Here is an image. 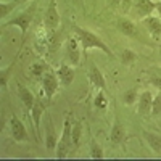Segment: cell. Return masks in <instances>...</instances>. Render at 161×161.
Segmentation results:
<instances>
[{
	"instance_id": "obj_19",
	"label": "cell",
	"mask_w": 161,
	"mask_h": 161,
	"mask_svg": "<svg viewBox=\"0 0 161 161\" xmlns=\"http://www.w3.org/2000/svg\"><path fill=\"white\" fill-rule=\"evenodd\" d=\"M137 60H139V55L134 50L123 48V52H121V63H123L124 66H132Z\"/></svg>"
},
{
	"instance_id": "obj_25",
	"label": "cell",
	"mask_w": 161,
	"mask_h": 161,
	"mask_svg": "<svg viewBox=\"0 0 161 161\" xmlns=\"http://www.w3.org/2000/svg\"><path fill=\"white\" fill-rule=\"evenodd\" d=\"M152 116L158 118L161 116V89L156 95L153 97V103H152Z\"/></svg>"
},
{
	"instance_id": "obj_4",
	"label": "cell",
	"mask_w": 161,
	"mask_h": 161,
	"mask_svg": "<svg viewBox=\"0 0 161 161\" xmlns=\"http://www.w3.org/2000/svg\"><path fill=\"white\" fill-rule=\"evenodd\" d=\"M10 136L15 142H29V134L26 130V126L16 114H11L10 119Z\"/></svg>"
},
{
	"instance_id": "obj_7",
	"label": "cell",
	"mask_w": 161,
	"mask_h": 161,
	"mask_svg": "<svg viewBox=\"0 0 161 161\" xmlns=\"http://www.w3.org/2000/svg\"><path fill=\"white\" fill-rule=\"evenodd\" d=\"M132 8L136 10V15L140 19H143L150 16L153 11H156V2H153V0H134Z\"/></svg>"
},
{
	"instance_id": "obj_23",
	"label": "cell",
	"mask_w": 161,
	"mask_h": 161,
	"mask_svg": "<svg viewBox=\"0 0 161 161\" xmlns=\"http://www.w3.org/2000/svg\"><path fill=\"white\" fill-rule=\"evenodd\" d=\"M123 98H124V105H127V106L137 103V102H139V92H137V89H129V90H126V93H124Z\"/></svg>"
},
{
	"instance_id": "obj_6",
	"label": "cell",
	"mask_w": 161,
	"mask_h": 161,
	"mask_svg": "<svg viewBox=\"0 0 161 161\" xmlns=\"http://www.w3.org/2000/svg\"><path fill=\"white\" fill-rule=\"evenodd\" d=\"M32 13H34V7H31L28 11H24L23 15L10 19L8 23H3V28H5V26H16V28H19V31H21L23 36H24L26 32H28L31 23H32Z\"/></svg>"
},
{
	"instance_id": "obj_13",
	"label": "cell",
	"mask_w": 161,
	"mask_h": 161,
	"mask_svg": "<svg viewBox=\"0 0 161 161\" xmlns=\"http://www.w3.org/2000/svg\"><path fill=\"white\" fill-rule=\"evenodd\" d=\"M89 80L93 87H97L98 90H106V79L103 76V73L100 71V68L97 64H90V73H89Z\"/></svg>"
},
{
	"instance_id": "obj_20",
	"label": "cell",
	"mask_w": 161,
	"mask_h": 161,
	"mask_svg": "<svg viewBox=\"0 0 161 161\" xmlns=\"http://www.w3.org/2000/svg\"><path fill=\"white\" fill-rule=\"evenodd\" d=\"M80 137H82V124L76 121V123H73V129H71V142H73L74 148H77V147H79Z\"/></svg>"
},
{
	"instance_id": "obj_22",
	"label": "cell",
	"mask_w": 161,
	"mask_h": 161,
	"mask_svg": "<svg viewBox=\"0 0 161 161\" xmlns=\"http://www.w3.org/2000/svg\"><path fill=\"white\" fill-rule=\"evenodd\" d=\"M93 105H95V108L98 110H106V106H108V100H106L105 97V90H98V93L95 95V98H93Z\"/></svg>"
},
{
	"instance_id": "obj_10",
	"label": "cell",
	"mask_w": 161,
	"mask_h": 161,
	"mask_svg": "<svg viewBox=\"0 0 161 161\" xmlns=\"http://www.w3.org/2000/svg\"><path fill=\"white\" fill-rule=\"evenodd\" d=\"M116 24H118V29L123 32L124 36L132 37V39L139 37V28H137V24L134 23L130 18H119Z\"/></svg>"
},
{
	"instance_id": "obj_28",
	"label": "cell",
	"mask_w": 161,
	"mask_h": 161,
	"mask_svg": "<svg viewBox=\"0 0 161 161\" xmlns=\"http://www.w3.org/2000/svg\"><path fill=\"white\" fill-rule=\"evenodd\" d=\"M156 11H158V15L161 18V0H159V2H156Z\"/></svg>"
},
{
	"instance_id": "obj_24",
	"label": "cell",
	"mask_w": 161,
	"mask_h": 161,
	"mask_svg": "<svg viewBox=\"0 0 161 161\" xmlns=\"http://www.w3.org/2000/svg\"><path fill=\"white\" fill-rule=\"evenodd\" d=\"M90 156L93 159H102L105 155H103V148L95 142V139L90 140Z\"/></svg>"
},
{
	"instance_id": "obj_9",
	"label": "cell",
	"mask_w": 161,
	"mask_h": 161,
	"mask_svg": "<svg viewBox=\"0 0 161 161\" xmlns=\"http://www.w3.org/2000/svg\"><path fill=\"white\" fill-rule=\"evenodd\" d=\"M142 23H143V26L147 28V31L152 34V37H153L155 40H161V18L150 15V16L143 18Z\"/></svg>"
},
{
	"instance_id": "obj_1",
	"label": "cell",
	"mask_w": 161,
	"mask_h": 161,
	"mask_svg": "<svg viewBox=\"0 0 161 161\" xmlns=\"http://www.w3.org/2000/svg\"><path fill=\"white\" fill-rule=\"evenodd\" d=\"M73 31H74V34L77 36V39L80 40V45H82V50L87 53V50H92V48H98V50H102L105 55H108V57H113V52H111V48L106 45L103 40H102V37L100 36H97L93 31H90V29H86V28H80V26H73Z\"/></svg>"
},
{
	"instance_id": "obj_17",
	"label": "cell",
	"mask_w": 161,
	"mask_h": 161,
	"mask_svg": "<svg viewBox=\"0 0 161 161\" xmlns=\"http://www.w3.org/2000/svg\"><path fill=\"white\" fill-rule=\"evenodd\" d=\"M18 95H19V100L23 102V105L26 106V110H31L32 106H34V103H36V97H34V93L28 89V87H24V86H18Z\"/></svg>"
},
{
	"instance_id": "obj_21",
	"label": "cell",
	"mask_w": 161,
	"mask_h": 161,
	"mask_svg": "<svg viewBox=\"0 0 161 161\" xmlns=\"http://www.w3.org/2000/svg\"><path fill=\"white\" fill-rule=\"evenodd\" d=\"M18 3H21L19 0H13V2H10V3L2 2V3H0V18L5 19V16H7V15H10V13L18 7Z\"/></svg>"
},
{
	"instance_id": "obj_11",
	"label": "cell",
	"mask_w": 161,
	"mask_h": 161,
	"mask_svg": "<svg viewBox=\"0 0 161 161\" xmlns=\"http://www.w3.org/2000/svg\"><path fill=\"white\" fill-rule=\"evenodd\" d=\"M57 76H58V80L63 87H69L73 82H74V68L71 64H61L60 68L57 69Z\"/></svg>"
},
{
	"instance_id": "obj_2",
	"label": "cell",
	"mask_w": 161,
	"mask_h": 161,
	"mask_svg": "<svg viewBox=\"0 0 161 161\" xmlns=\"http://www.w3.org/2000/svg\"><path fill=\"white\" fill-rule=\"evenodd\" d=\"M80 40L77 39V36L74 34V37H68L66 40V60L69 61V64L73 66H79L80 64Z\"/></svg>"
},
{
	"instance_id": "obj_27",
	"label": "cell",
	"mask_w": 161,
	"mask_h": 161,
	"mask_svg": "<svg viewBox=\"0 0 161 161\" xmlns=\"http://www.w3.org/2000/svg\"><path fill=\"white\" fill-rule=\"evenodd\" d=\"M150 84H153L155 87L161 89V76H153V77H150Z\"/></svg>"
},
{
	"instance_id": "obj_12",
	"label": "cell",
	"mask_w": 161,
	"mask_h": 161,
	"mask_svg": "<svg viewBox=\"0 0 161 161\" xmlns=\"http://www.w3.org/2000/svg\"><path fill=\"white\" fill-rule=\"evenodd\" d=\"M44 111H45V106H44L42 102H39V100H36L34 106L29 110V113H31V119H32V123H34V129H36V136H37V139H40V136H42V134H40V119H42Z\"/></svg>"
},
{
	"instance_id": "obj_15",
	"label": "cell",
	"mask_w": 161,
	"mask_h": 161,
	"mask_svg": "<svg viewBox=\"0 0 161 161\" xmlns=\"http://www.w3.org/2000/svg\"><path fill=\"white\" fill-rule=\"evenodd\" d=\"M110 140H111L113 145H119V143H123V142L126 140V129H124V126L121 124L118 119L114 121V124H113V127H111Z\"/></svg>"
},
{
	"instance_id": "obj_3",
	"label": "cell",
	"mask_w": 161,
	"mask_h": 161,
	"mask_svg": "<svg viewBox=\"0 0 161 161\" xmlns=\"http://www.w3.org/2000/svg\"><path fill=\"white\" fill-rule=\"evenodd\" d=\"M61 23V16L58 13V5H57V0H50L48 7L45 8L44 13V24L48 31H55Z\"/></svg>"
},
{
	"instance_id": "obj_14",
	"label": "cell",
	"mask_w": 161,
	"mask_h": 161,
	"mask_svg": "<svg viewBox=\"0 0 161 161\" xmlns=\"http://www.w3.org/2000/svg\"><path fill=\"white\" fill-rule=\"evenodd\" d=\"M58 139H60V137H57L55 129H53L52 119L48 118L47 127H45V148H47L48 152H55V150H57V145H58Z\"/></svg>"
},
{
	"instance_id": "obj_5",
	"label": "cell",
	"mask_w": 161,
	"mask_h": 161,
	"mask_svg": "<svg viewBox=\"0 0 161 161\" xmlns=\"http://www.w3.org/2000/svg\"><path fill=\"white\" fill-rule=\"evenodd\" d=\"M60 80H58V76H57V73H53V71H47L44 76H42V92L45 93V97L48 98V100H52L53 98V95L58 92V89H60Z\"/></svg>"
},
{
	"instance_id": "obj_16",
	"label": "cell",
	"mask_w": 161,
	"mask_h": 161,
	"mask_svg": "<svg viewBox=\"0 0 161 161\" xmlns=\"http://www.w3.org/2000/svg\"><path fill=\"white\" fill-rule=\"evenodd\" d=\"M143 139L147 142V145L152 148V152H155L156 155H161V136L156 132H143Z\"/></svg>"
},
{
	"instance_id": "obj_18",
	"label": "cell",
	"mask_w": 161,
	"mask_h": 161,
	"mask_svg": "<svg viewBox=\"0 0 161 161\" xmlns=\"http://www.w3.org/2000/svg\"><path fill=\"white\" fill-rule=\"evenodd\" d=\"M48 69H50V68L47 66V63L42 61V60H39V61H34V63L29 66V74L34 76V77H40V76H44Z\"/></svg>"
},
{
	"instance_id": "obj_26",
	"label": "cell",
	"mask_w": 161,
	"mask_h": 161,
	"mask_svg": "<svg viewBox=\"0 0 161 161\" xmlns=\"http://www.w3.org/2000/svg\"><path fill=\"white\" fill-rule=\"evenodd\" d=\"M132 2L134 0H121V10L124 13H129L132 10Z\"/></svg>"
},
{
	"instance_id": "obj_8",
	"label": "cell",
	"mask_w": 161,
	"mask_h": 161,
	"mask_svg": "<svg viewBox=\"0 0 161 161\" xmlns=\"http://www.w3.org/2000/svg\"><path fill=\"white\" fill-rule=\"evenodd\" d=\"M153 93L150 90H143L139 95L137 102V114L140 116H148L152 114V103H153Z\"/></svg>"
},
{
	"instance_id": "obj_29",
	"label": "cell",
	"mask_w": 161,
	"mask_h": 161,
	"mask_svg": "<svg viewBox=\"0 0 161 161\" xmlns=\"http://www.w3.org/2000/svg\"><path fill=\"white\" fill-rule=\"evenodd\" d=\"M26 2H32V0H21V3H26Z\"/></svg>"
}]
</instances>
